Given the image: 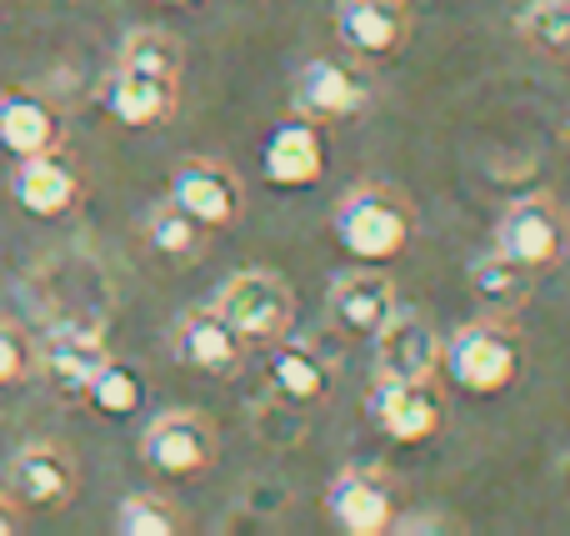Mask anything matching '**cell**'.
Wrapping results in <instances>:
<instances>
[{
    "label": "cell",
    "mask_w": 570,
    "mask_h": 536,
    "mask_svg": "<svg viewBox=\"0 0 570 536\" xmlns=\"http://www.w3.org/2000/svg\"><path fill=\"white\" fill-rule=\"evenodd\" d=\"M331 231L355 261L381 266V261L401 256V251L411 246L415 211L395 186L365 181V186H351L341 196V206H335V216H331Z\"/></svg>",
    "instance_id": "obj_1"
},
{
    "label": "cell",
    "mask_w": 570,
    "mask_h": 536,
    "mask_svg": "<svg viewBox=\"0 0 570 536\" xmlns=\"http://www.w3.org/2000/svg\"><path fill=\"white\" fill-rule=\"evenodd\" d=\"M441 371L465 397H501L521 381V337L495 316L471 321L441 347Z\"/></svg>",
    "instance_id": "obj_2"
},
{
    "label": "cell",
    "mask_w": 570,
    "mask_h": 536,
    "mask_svg": "<svg viewBox=\"0 0 570 536\" xmlns=\"http://www.w3.org/2000/svg\"><path fill=\"white\" fill-rule=\"evenodd\" d=\"M210 306H216L250 347H271V341H281L295 321V291L281 271L246 266L216 291Z\"/></svg>",
    "instance_id": "obj_3"
},
{
    "label": "cell",
    "mask_w": 570,
    "mask_h": 536,
    "mask_svg": "<svg viewBox=\"0 0 570 536\" xmlns=\"http://www.w3.org/2000/svg\"><path fill=\"white\" fill-rule=\"evenodd\" d=\"M495 251L515 256L531 271H551L566 256V216L551 196H515L495 221Z\"/></svg>",
    "instance_id": "obj_4"
},
{
    "label": "cell",
    "mask_w": 570,
    "mask_h": 536,
    "mask_svg": "<svg viewBox=\"0 0 570 536\" xmlns=\"http://www.w3.org/2000/svg\"><path fill=\"white\" fill-rule=\"evenodd\" d=\"M216 427L200 411H166L140 437V461L160 477H200L216 467Z\"/></svg>",
    "instance_id": "obj_5"
},
{
    "label": "cell",
    "mask_w": 570,
    "mask_h": 536,
    "mask_svg": "<svg viewBox=\"0 0 570 536\" xmlns=\"http://www.w3.org/2000/svg\"><path fill=\"white\" fill-rule=\"evenodd\" d=\"M291 106L295 116L315 120V126H331V120H351L371 106V86L355 66L331 56H315L295 70V86H291Z\"/></svg>",
    "instance_id": "obj_6"
},
{
    "label": "cell",
    "mask_w": 570,
    "mask_h": 536,
    "mask_svg": "<svg viewBox=\"0 0 570 536\" xmlns=\"http://www.w3.org/2000/svg\"><path fill=\"white\" fill-rule=\"evenodd\" d=\"M365 417L401 447H425L441 431L445 411L431 381H401V377H375L371 397H365Z\"/></svg>",
    "instance_id": "obj_7"
},
{
    "label": "cell",
    "mask_w": 570,
    "mask_h": 536,
    "mask_svg": "<svg viewBox=\"0 0 570 536\" xmlns=\"http://www.w3.org/2000/svg\"><path fill=\"white\" fill-rule=\"evenodd\" d=\"M325 517L345 536H385L395 527V487L371 467H345L325 487Z\"/></svg>",
    "instance_id": "obj_8"
},
{
    "label": "cell",
    "mask_w": 570,
    "mask_h": 536,
    "mask_svg": "<svg viewBox=\"0 0 570 536\" xmlns=\"http://www.w3.org/2000/svg\"><path fill=\"white\" fill-rule=\"evenodd\" d=\"M106 361H110L106 337H100V331H90V327H76V321L56 327L46 341H40V351H36L40 381H46L60 401H86L90 381H96V371L106 367Z\"/></svg>",
    "instance_id": "obj_9"
},
{
    "label": "cell",
    "mask_w": 570,
    "mask_h": 536,
    "mask_svg": "<svg viewBox=\"0 0 570 536\" xmlns=\"http://www.w3.org/2000/svg\"><path fill=\"white\" fill-rule=\"evenodd\" d=\"M246 347L250 341L220 316L216 306H190L186 316L170 327V351L180 367L206 371V377H236L246 367Z\"/></svg>",
    "instance_id": "obj_10"
},
{
    "label": "cell",
    "mask_w": 570,
    "mask_h": 536,
    "mask_svg": "<svg viewBox=\"0 0 570 536\" xmlns=\"http://www.w3.org/2000/svg\"><path fill=\"white\" fill-rule=\"evenodd\" d=\"M411 6L405 0H341L335 6V36L361 60H391L411 40Z\"/></svg>",
    "instance_id": "obj_11"
},
{
    "label": "cell",
    "mask_w": 570,
    "mask_h": 536,
    "mask_svg": "<svg viewBox=\"0 0 570 536\" xmlns=\"http://www.w3.org/2000/svg\"><path fill=\"white\" fill-rule=\"evenodd\" d=\"M170 201H176L180 211H190V216L200 221L206 231H226L240 221V211H246V191H240V176L230 166H220V160H186V166L170 176Z\"/></svg>",
    "instance_id": "obj_12"
},
{
    "label": "cell",
    "mask_w": 570,
    "mask_h": 536,
    "mask_svg": "<svg viewBox=\"0 0 570 536\" xmlns=\"http://www.w3.org/2000/svg\"><path fill=\"white\" fill-rule=\"evenodd\" d=\"M371 341H375V377L431 381L441 371V337H435L431 316H421V311L395 306Z\"/></svg>",
    "instance_id": "obj_13"
},
{
    "label": "cell",
    "mask_w": 570,
    "mask_h": 536,
    "mask_svg": "<svg viewBox=\"0 0 570 536\" xmlns=\"http://www.w3.org/2000/svg\"><path fill=\"white\" fill-rule=\"evenodd\" d=\"M335 371H341V361L331 351H321L315 341H271L266 381L276 397L295 401V407H315V401L331 397Z\"/></svg>",
    "instance_id": "obj_14"
},
{
    "label": "cell",
    "mask_w": 570,
    "mask_h": 536,
    "mask_svg": "<svg viewBox=\"0 0 570 536\" xmlns=\"http://www.w3.org/2000/svg\"><path fill=\"white\" fill-rule=\"evenodd\" d=\"M325 306H331V321L345 337H375L401 301H395V281L371 266V271H345V276H335L331 291H325Z\"/></svg>",
    "instance_id": "obj_15"
},
{
    "label": "cell",
    "mask_w": 570,
    "mask_h": 536,
    "mask_svg": "<svg viewBox=\"0 0 570 536\" xmlns=\"http://www.w3.org/2000/svg\"><path fill=\"white\" fill-rule=\"evenodd\" d=\"M6 487L20 507H66L76 497V461L60 447H46V441L20 447L6 467Z\"/></svg>",
    "instance_id": "obj_16"
},
{
    "label": "cell",
    "mask_w": 570,
    "mask_h": 536,
    "mask_svg": "<svg viewBox=\"0 0 570 536\" xmlns=\"http://www.w3.org/2000/svg\"><path fill=\"white\" fill-rule=\"evenodd\" d=\"M106 110L130 130H150V126H166L176 116V100H180V80H160V76H146V70H130V66H116L100 90Z\"/></svg>",
    "instance_id": "obj_17"
},
{
    "label": "cell",
    "mask_w": 570,
    "mask_h": 536,
    "mask_svg": "<svg viewBox=\"0 0 570 536\" xmlns=\"http://www.w3.org/2000/svg\"><path fill=\"white\" fill-rule=\"evenodd\" d=\"M261 170H266L271 186H315L325 170V146H321V130L315 120L295 116V120H281L266 140V156H261Z\"/></svg>",
    "instance_id": "obj_18"
},
{
    "label": "cell",
    "mask_w": 570,
    "mask_h": 536,
    "mask_svg": "<svg viewBox=\"0 0 570 536\" xmlns=\"http://www.w3.org/2000/svg\"><path fill=\"white\" fill-rule=\"evenodd\" d=\"M10 191H16L20 211L50 221V216H66V211L80 201V176L70 170V160L56 156V150H40V156H20Z\"/></svg>",
    "instance_id": "obj_19"
},
{
    "label": "cell",
    "mask_w": 570,
    "mask_h": 536,
    "mask_svg": "<svg viewBox=\"0 0 570 536\" xmlns=\"http://www.w3.org/2000/svg\"><path fill=\"white\" fill-rule=\"evenodd\" d=\"M0 146L10 156H40L60 146V120L36 90H6L0 96Z\"/></svg>",
    "instance_id": "obj_20"
},
{
    "label": "cell",
    "mask_w": 570,
    "mask_h": 536,
    "mask_svg": "<svg viewBox=\"0 0 570 536\" xmlns=\"http://www.w3.org/2000/svg\"><path fill=\"white\" fill-rule=\"evenodd\" d=\"M535 281H541V271L521 266V261L505 256V251H485V256L471 261V291L495 316H501V311H521L525 301L535 296Z\"/></svg>",
    "instance_id": "obj_21"
},
{
    "label": "cell",
    "mask_w": 570,
    "mask_h": 536,
    "mask_svg": "<svg viewBox=\"0 0 570 536\" xmlns=\"http://www.w3.org/2000/svg\"><path fill=\"white\" fill-rule=\"evenodd\" d=\"M515 36L551 60H570V0H525L515 10Z\"/></svg>",
    "instance_id": "obj_22"
},
{
    "label": "cell",
    "mask_w": 570,
    "mask_h": 536,
    "mask_svg": "<svg viewBox=\"0 0 570 536\" xmlns=\"http://www.w3.org/2000/svg\"><path fill=\"white\" fill-rule=\"evenodd\" d=\"M116 66H130V70H146V76H160V80H180V66H186V50L170 30H156V26H140L120 40V60Z\"/></svg>",
    "instance_id": "obj_23"
},
{
    "label": "cell",
    "mask_w": 570,
    "mask_h": 536,
    "mask_svg": "<svg viewBox=\"0 0 570 536\" xmlns=\"http://www.w3.org/2000/svg\"><path fill=\"white\" fill-rule=\"evenodd\" d=\"M146 241H150V251H160V256L190 261L206 251V226H200L190 211H180L176 201H166V206H156L146 216Z\"/></svg>",
    "instance_id": "obj_24"
},
{
    "label": "cell",
    "mask_w": 570,
    "mask_h": 536,
    "mask_svg": "<svg viewBox=\"0 0 570 536\" xmlns=\"http://www.w3.org/2000/svg\"><path fill=\"white\" fill-rule=\"evenodd\" d=\"M86 401L100 411V417H130V411H140V401H146V381H140L136 367L110 357L106 367L96 371V381H90Z\"/></svg>",
    "instance_id": "obj_25"
},
{
    "label": "cell",
    "mask_w": 570,
    "mask_h": 536,
    "mask_svg": "<svg viewBox=\"0 0 570 536\" xmlns=\"http://www.w3.org/2000/svg\"><path fill=\"white\" fill-rule=\"evenodd\" d=\"M305 427H311V421H305V407L276 397V391H271L266 401H256V407H250V431H256L266 447H281V451L285 447H301Z\"/></svg>",
    "instance_id": "obj_26"
},
{
    "label": "cell",
    "mask_w": 570,
    "mask_h": 536,
    "mask_svg": "<svg viewBox=\"0 0 570 536\" xmlns=\"http://www.w3.org/2000/svg\"><path fill=\"white\" fill-rule=\"evenodd\" d=\"M116 532L120 536H176L180 532V511L170 507L166 497H150V491H136L116 507Z\"/></svg>",
    "instance_id": "obj_27"
},
{
    "label": "cell",
    "mask_w": 570,
    "mask_h": 536,
    "mask_svg": "<svg viewBox=\"0 0 570 536\" xmlns=\"http://www.w3.org/2000/svg\"><path fill=\"white\" fill-rule=\"evenodd\" d=\"M30 361H36L30 357V341L20 337L10 321H0V387H16V381L30 371Z\"/></svg>",
    "instance_id": "obj_28"
},
{
    "label": "cell",
    "mask_w": 570,
    "mask_h": 536,
    "mask_svg": "<svg viewBox=\"0 0 570 536\" xmlns=\"http://www.w3.org/2000/svg\"><path fill=\"white\" fill-rule=\"evenodd\" d=\"M395 536H431V532H455V522H441V511H415V517H395Z\"/></svg>",
    "instance_id": "obj_29"
},
{
    "label": "cell",
    "mask_w": 570,
    "mask_h": 536,
    "mask_svg": "<svg viewBox=\"0 0 570 536\" xmlns=\"http://www.w3.org/2000/svg\"><path fill=\"white\" fill-rule=\"evenodd\" d=\"M0 536H16V517H10L6 501H0Z\"/></svg>",
    "instance_id": "obj_30"
},
{
    "label": "cell",
    "mask_w": 570,
    "mask_h": 536,
    "mask_svg": "<svg viewBox=\"0 0 570 536\" xmlns=\"http://www.w3.org/2000/svg\"><path fill=\"white\" fill-rule=\"evenodd\" d=\"M556 477H561V491H566V497H570V451H566V457H561V467H556Z\"/></svg>",
    "instance_id": "obj_31"
},
{
    "label": "cell",
    "mask_w": 570,
    "mask_h": 536,
    "mask_svg": "<svg viewBox=\"0 0 570 536\" xmlns=\"http://www.w3.org/2000/svg\"><path fill=\"white\" fill-rule=\"evenodd\" d=\"M166 6H200V0H166Z\"/></svg>",
    "instance_id": "obj_32"
},
{
    "label": "cell",
    "mask_w": 570,
    "mask_h": 536,
    "mask_svg": "<svg viewBox=\"0 0 570 536\" xmlns=\"http://www.w3.org/2000/svg\"><path fill=\"white\" fill-rule=\"evenodd\" d=\"M566 140H570V126H566Z\"/></svg>",
    "instance_id": "obj_33"
}]
</instances>
